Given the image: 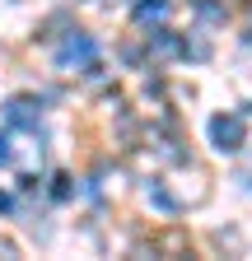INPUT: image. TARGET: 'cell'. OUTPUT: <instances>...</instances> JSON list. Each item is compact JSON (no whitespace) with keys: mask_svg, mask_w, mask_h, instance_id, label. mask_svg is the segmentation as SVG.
<instances>
[{"mask_svg":"<svg viewBox=\"0 0 252 261\" xmlns=\"http://www.w3.org/2000/svg\"><path fill=\"white\" fill-rule=\"evenodd\" d=\"M145 196H149V205H159V210H168V215H178V210H182V201H178V196H168V187H164V182H149V187H145Z\"/></svg>","mask_w":252,"mask_h":261,"instance_id":"52a82bcc","label":"cell"},{"mask_svg":"<svg viewBox=\"0 0 252 261\" xmlns=\"http://www.w3.org/2000/svg\"><path fill=\"white\" fill-rule=\"evenodd\" d=\"M5 121L19 126V130H38V121H42V103H38L33 93H14L10 103H5Z\"/></svg>","mask_w":252,"mask_h":261,"instance_id":"3957f363","label":"cell"},{"mask_svg":"<svg viewBox=\"0 0 252 261\" xmlns=\"http://www.w3.org/2000/svg\"><path fill=\"white\" fill-rule=\"evenodd\" d=\"M10 210H14V201H10L5 191H0V215H10Z\"/></svg>","mask_w":252,"mask_h":261,"instance_id":"30bf717a","label":"cell"},{"mask_svg":"<svg viewBox=\"0 0 252 261\" xmlns=\"http://www.w3.org/2000/svg\"><path fill=\"white\" fill-rule=\"evenodd\" d=\"M164 14H168V0H140V5H136V23L145 28V23H164Z\"/></svg>","mask_w":252,"mask_h":261,"instance_id":"8992f818","label":"cell"},{"mask_svg":"<svg viewBox=\"0 0 252 261\" xmlns=\"http://www.w3.org/2000/svg\"><path fill=\"white\" fill-rule=\"evenodd\" d=\"M149 51L154 56H187V42L173 38L168 28H149Z\"/></svg>","mask_w":252,"mask_h":261,"instance_id":"5b68a950","label":"cell"},{"mask_svg":"<svg viewBox=\"0 0 252 261\" xmlns=\"http://www.w3.org/2000/svg\"><path fill=\"white\" fill-rule=\"evenodd\" d=\"M210 145L219 154H238L247 145V121H243V112H215L210 117Z\"/></svg>","mask_w":252,"mask_h":261,"instance_id":"7a4b0ae2","label":"cell"},{"mask_svg":"<svg viewBox=\"0 0 252 261\" xmlns=\"http://www.w3.org/2000/svg\"><path fill=\"white\" fill-rule=\"evenodd\" d=\"M70 191H75V187H70L66 173H56V177H52V201H70Z\"/></svg>","mask_w":252,"mask_h":261,"instance_id":"ba28073f","label":"cell"},{"mask_svg":"<svg viewBox=\"0 0 252 261\" xmlns=\"http://www.w3.org/2000/svg\"><path fill=\"white\" fill-rule=\"evenodd\" d=\"M0 163H14V149H10V136H0Z\"/></svg>","mask_w":252,"mask_h":261,"instance_id":"9c48e42d","label":"cell"},{"mask_svg":"<svg viewBox=\"0 0 252 261\" xmlns=\"http://www.w3.org/2000/svg\"><path fill=\"white\" fill-rule=\"evenodd\" d=\"M56 61H61V70H84V75H93V70H98V42H93L89 33H70V38L56 47Z\"/></svg>","mask_w":252,"mask_h":261,"instance_id":"6da1fadb","label":"cell"},{"mask_svg":"<svg viewBox=\"0 0 252 261\" xmlns=\"http://www.w3.org/2000/svg\"><path fill=\"white\" fill-rule=\"evenodd\" d=\"M154 256H187L192 252V243H187V228H159V233H149L145 243Z\"/></svg>","mask_w":252,"mask_h":261,"instance_id":"277c9868","label":"cell"},{"mask_svg":"<svg viewBox=\"0 0 252 261\" xmlns=\"http://www.w3.org/2000/svg\"><path fill=\"white\" fill-rule=\"evenodd\" d=\"M238 182H243V187L252 191V168H247V173H238Z\"/></svg>","mask_w":252,"mask_h":261,"instance_id":"8fae6325","label":"cell"}]
</instances>
